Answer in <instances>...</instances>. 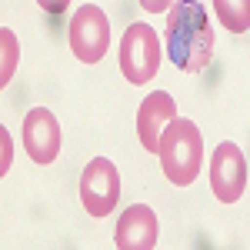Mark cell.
Returning <instances> with one entry per match:
<instances>
[{
    "mask_svg": "<svg viewBox=\"0 0 250 250\" xmlns=\"http://www.w3.org/2000/svg\"><path fill=\"white\" fill-rule=\"evenodd\" d=\"M164 43L170 63L184 74L207 70L213 57V27L200 0H173V7L167 10Z\"/></svg>",
    "mask_w": 250,
    "mask_h": 250,
    "instance_id": "cell-1",
    "label": "cell"
},
{
    "mask_svg": "<svg viewBox=\"0 0 250 250\" xmlns=\"http://www.w3.org/2000/svg\"><path fill=\"white\" fill-rule=\"evenodd\" d=\"M157 157H160L164 177L173 187H190L204 167V137L197 130V124L187 117H173L160 134Z\"/></svg>",
    "mask_w": 250,
    "mask_h": 250,
    "instance_id": "cell-2",
    "label": "cell"
},
{
    "mask_svg": "<svg viewBox=\"0 0 250 250\" xmlns=\"http://www.w3.org/2000/svg\"><path fill=\"white\" fill-rule=\"evenodd\" d=\"M117 60H120V74L127 83L144 87L147 80H154L160 70V60H164V47H160L157 30L147 23H130L120 37Z\"/></svg>",
    "mask_w": 250,
    "mask_h": 250,
    "instance_id": "cell-3",
    "label": "cell"
},
{
    "mask_svg": "<svg viewBox=\"0 0 250 250\" xmlns=\"http://www.w3.org/2000/svg\"><path fill=\"white\" fill-rule=\"evenodd\" d=\"M70 50L80 63H100L104 54L110 50V20L97 3H83L77 14L70 17Z\"/></svg>",
    "mask_w": 250,
    "mask_h": 250,
    "instance_id": "cell-4",
    "label": "cell"
},
{
    "mask_svg": "<svg viewBox=\"0 0 250 250\" xmlns=\"http://www.w3.org/2000/svg\"><path fill=\"white\" fill-rule=\"evenodd\" d=\"M120 200V173L117 164L107 157H94L83 173H80V204L90 217H107L114 213Z\"/></svg>",
    "mask_w": 250,
    "mask_h": 250,
    "instance_id": "cell-5",
    "label": "cell"
},
{
    "mask_svg": "<svg viewBox=\"0 0 250 250\" xmlns=\"http://www.w3.org/2000/svg\"><path fill=\"white\" fill-rule=\"evenodd\" d=\"M210 187L220 204H237L244 197V190H247V157H244V150L233 140L217 144V150H213Z\"/></svg>",
    "mask_w": 250,
    "mask_h": 250,
    "instance_id": "cell-6",
    "label": "cell"
},
{
    "mask_svg": "<svg viewBox=\"0 0 250 250\" xmlns=\"http://www.w3.org/2000/svg\"><path fill=\"white\" fill-rule=\"evenodd\" d=\"M60 144H63V137H60L57 117L50 114L47 107L27 110V117H23V147H27L30 160L40 164V167L54 164L60 157Z\"/></svg>",
    "mask_w": 250,
    "mask_h": 250,
    "instance_id": "cell-7",
    "label": "cell"
},
{
    "mask_svg": "<svg viewBox=\"0 0 250 250\" xmlns=\"http://www.w3.org/2000/svg\"><path fill=\"white\" fill-rule=\"evenodd\" d=\"M157 233H160L157 213L147 204H134V207H127V210L120 213V220H117L114 244H117V250H154Z\"/></svg>",
    "mask_w": 250,
    "mask_h": 250,
    "instance_id": "cell-8",
    "label": "cell"
},
{
    "mask_svg": "<svg viewBox=\"0 0 250 250\" xmlns=\"http://www.w3.org/2000/svg\"><path fill=\"white\" fill-rule=\"evenodd\" d=\"M173 117H177V100L167 90H154V94L144 97V104L137 110V137H140V147L147 154H157L160 134Z\"/></svg>",
    "mask_w": 250,
    "mask_h": 250,
    "instance_id": "cell-9",
    "label": "cell"
},
{
    "mask_svg": "<svg viewBox=\"0 0 250 250\" xmlns=\"http://www.w3.org/2000/svg\"><path fill=\"white\" fill-rule=\"evenodd\" d=\"M217 20L230 34H247L250 30V0H213Z\"/></svg>",
    "mask_w": 250,
    "mask_h": 250,
    "instance_id": "cell-10",
    "label": "cell"
},
{
    "mask_svg": "<svg viewBox=\"0 0 250 250\" xmlns=\"http://www.w3.org/2000/svg\"><path fill=\"white\" fill-rule=\"evenodd\" d=\"M20 60V40L10 27H0V87H10Z\"/></svg>",
    "mask_w": 250,
    "mask_h": 250,
    "instance_id": "cell-11",
    "label": "cell"
},
{
    "mask_svg": "<svg viewBox=\"0 0 250 250\" xmlns=\"http://www.w3.org/2000/svg\"><path fill=\"white\" fill-rule=\"evenodd\" d=\"M10 164H14V144H10V130L0 127V177L10 173Z\"/></svg>",
    "mask_w": 250,
    "mask_h": 250,
    "instance_id": "cell-12",
    "label": "cell"
},
{
    "mask_svg": "<svg viewBox=\"0 0 250 250\" xmlns=\"http://www.w3.org/2000/svg\"><path fill=\"white\" fill-rule=\"evenodd\" d=\"M137 3H140L147 14H167L173 7V0H137Z\"/></svg>",
    "mask_w": 250,
    "mask_h": 250,
    "instance_id": "cell-13",
    "label": "cell"
},
{
    "mask_svg": "<svg viewBox=\"0 0 250 250\" xmlns=\"http://www.w3.org/2000/svg\"><path fill=\"white\" fill-rule=\"evenodd\" d=\"M37 7L43 14H63L70 7V0H37Z\"/></svg>",
    "mask_w": 250,
    "mask_h": 250,
    "instance_id": "cell-14",
    "label": "cell"
}]
</instances>
